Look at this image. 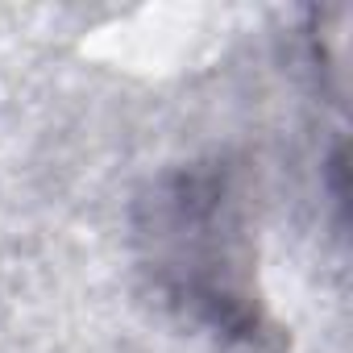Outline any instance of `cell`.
<instances>
[{
	"label": "cell",
	"instance_id": "cell-1",
	"mask_svg": "<svg viewBox=\"0 0 353 353\" xmlns=\"http://www.w3.org/2000/svg\"><path fill=\"white\" fill-rule=\"evenodd\" d=\"M137 241L154 287L174 307L237 345L266 336L258 299L245 287L241 208L225 170L183 166L158 179L137 208Z\"/></svg>",
	"mask_w": 353,
	"mask_h": 353
}]
</instances>
